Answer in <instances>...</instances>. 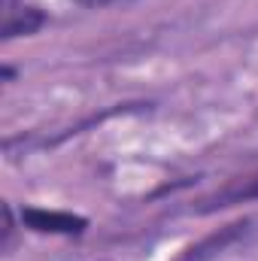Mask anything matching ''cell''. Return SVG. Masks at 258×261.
I'll return each mask as SVG.
<instances>
[{
    "label": "cell",
    "mask_w": 258,
    "mask_h": 261,
    "mask_svg": "<svg viewBox=\"0 0 258 261\" xmlns=\"http://www.w3.org/2000/svg\"><path fill=\"white\" fill-rule=\"evenodd\" d=\"M21 225L37 231V234H64V237H76L88 228V222L82 216L61 213V210H40V206H24Z\"/></svg>",
    "instance_id": "obj_2"
},
{
    "label": "cell",
    "mask_w": 258,
    "mask_h": 261,
    "mask_svg": "<svg viewBox=\"0 0 258 261\" xmlns=\"http://www.w3.org/2000/svg\"><path fill=\"white\" fill-rule=\"evenodd\" d=\"M79 6H88V9H107V6H128L137 0H76Z\"/></svg>",
    "instance_id": "obj_6"
},
{
    "label": "cell",
    "mask_w": 258,
    "mask_h": 261,
    "mask_svg": "<svg viewBox=\"0 0 258 261\" xmlns=\"http://www.w3.org/2000/svg\"><path fill=\"white\" fill-rule=\"evenodd\" d=\"M246 200H258V170L249 176H237L231 182H225L222 189H216L213 195H207L203 200H197V213H216L234 203H246Z\"/></svg>",
    "instance_id": "obj_3"
},
{
    "label": "cell",
    "mask_w": 258,
    "mask_h": 261,
    "mask_svg": "<svg viewBox=\"0 0 258 261\" xmlns=\"http://www.w3.org/2000/svg\"><path fill=\"white\" fill-rule=\"evenodd\" d=\"M255 234H258L255 216L237 219V222H231V225H225V228L200 237L192 246H186L176 261H216V258H222V255H228V252H234V249H240V246H246V243H252Z\"/></svg>",
    "instance_id": "obj_1"
},
{
    "label": "cell",
    "mask_w": 258,
    "mask_h": 261,
    "mask_svg": "<svg viewBox=\"0 0 258 261\" xmlns=\"http://www.w3.org/2000/svg\"><path fill=\"white\" fill-rule=\"evenodd\" d=\"M0 6H3V12H9V9H15V0H0Z\"/></svg>",
    "instance_id": "obj_7"
},
{
    "label": "cell",
    "mask_w": 258,
    "mask_h": 261,
    "mask_svg": "<svg viewBox=\"0 0 258 261\" xmlns=\"http://www.w3.org/2000/svg\"><path fill=\"white\" fill-rule=\"evenodd\" d=\"M46 15L37 9V6H15L9 12H3V24H0V34L3 40H15V37H28V34H37L43 28Z\"/></svg>",
    "instance_id": "obj_4"
},
{
    "label": "cell",
    "mask_w": 258,
    "mask_h": 261,
    "mask_svg": "<svg viewBox=\"0 0 258 261\" xmlns=\"http://www.w3.org/2000/svg\"><path fill=\"white\" fill-rule=\"evenodd\" d=\"M12 240H15V222H12V206L9 203H3V243H0V249L9 255L12 252Z\"/></svg>",
    "instance_id": "obj_5"
}]
</instances>
